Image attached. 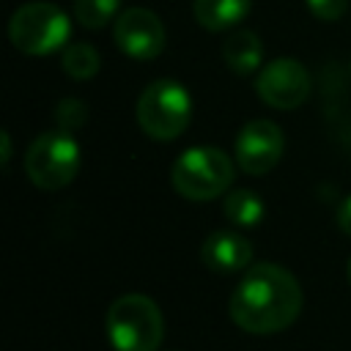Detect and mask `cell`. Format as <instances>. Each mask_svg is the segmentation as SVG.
Instances as JSON below:
<instances>
[{"instance_id":"cell-1","label":"cell","mask_w":351,"mask_h":351,"mask_svg":"<svg viewBox=\"0 0 351 351\" xmlns=\"http://www.w3.org/2000/svg\"><path fill=\"white\" fill-rule=\"evenodd\" d=\"M302 304V285L288 269L277 263H255L233 288L228 310L239 329L271 335L288 329L299 318Z\"/></svg>"},{"instance_id":"cell-2","label":"cell","mask_w":351,"mask_h":351,"mask_svg":"<svg viewBox=\"0 0 351 351\" xmlns=\"http://www.w3.org/2000/svg\"><path fill=\"white\" fill-rule=\"evenodd\" d=\"M104 329L115 351H156L165 337V318L145 293H123L110 304Z\"/></svg>"},{"instance_id":"cell-3","label":"cell","mask_w":351,"mask_h":351,"mask_svg":"<svg viewBox=\"0 0 351 351\" xmlns=\"http://www.w3.org/2000/svg\"><path fill=\"white\" fill-rule=\"evenodd\" d=\"M233 162L225 151L211 145L186 148L170 167L173 189L186 200H214L233 184Z\"/></svg>"},{"instance_id":"cell-4","label":"cell","mask_w":351,"mask_h":351,"mask_svg":"<svg viewBox=\"0 0 351 351\" xmlns=\"http://www.w3.org/2000/svg\"><path fill=\"white\" fill-rule=\"evenodd\" d=\"M192 121V96L176 80L151 82L137 99V123L154 140H176Z\"/></svg>"},{"instance_id":"cell-5","label":"cell","mask_w":351,"mask_h":351,"mask_svg":"<svg viewBox=\"0 0 351 351\" xmlns=\"http://www.w3.org/2000/svg\"><path fill=\"white\" fill-rule=\"evenodd\" d=\"M11 44L25 55H49L66 47L71 25L63 8L47 0H33L19 5L8 22Z\"/></svg>"},{"instance_id":"cell-6","label":"cell","mask_w":351,"mask_h":351,"mask_svg":"<svg viewBox=\"0 0 351 351\" xmlns=\"http://www.w3.org/2000/svg\"><path fill=\"white\" fill-rule=\"evenodd\" d=\"M80 170V143L66 129H49L38 134L25 154L27 178L47 192L63 189Z\"/></svg>"},{"instance_id":"cell-7","label":"cell","mask_w":351,"mask_h":351,"mask_svg":"<svg viewBox=\"0 0 351 351\" xmlns=\"http://www.w3.org/2000/svg\"><path fill=\"white\" fill-rule=\"evenodd\" d=\"M255 93L274 110H296L310 96V74L299 60L277 58L258 71Z\"/></svg>"},{"instance_id":"cell-8","label":"cell","mask_w":351,"mask_h":351,"mask_svg":"<svg viewBox=\"0 0 351 351\" xmlns=\"http://www.w3.org/2000/svg\"><path fill=\"white\" fill-rule=\"evenodd\" d=\"M285 151V137L282 129L269 121V118H258L241 126V132L236 134V165L247 173V176H263L269 173L280 156Z\"/></svg>"},{"instance_id":"cell-9","label":"cell","mask_w":351,"mask_h":351,"mask_svg":"<svg viewBox=\"0 0 351 351\" xmlns=\"http://www.w3.org/2000/svg\"><path fill=\"white\" fill-rule=\"evenodd\" d=\"M115 44L126 58L154 60L165 49V25L148 8H126L112 27Z\"/></svg>"},{"instance_id":"cell-10","label":"cell","mask_w":351,"mask_h":351,"mask_svg":"<svg viewBox=\"0 0 351 351\" xmlns=\"http://www.w3.org/2000/svg\"><path fill=\"white\" fill-rule=\"evenodd\" d=\"M203 263L217 274H236L250 269L252 261V244L233 230H214L206 236L200 247Z\"/></svg>"},{"instance_id":"cell-11","label":"cell","mask_w":351,"mask_h":351,"mask_svg":"<svg viewBox=\"0 0 351 351\" xmlns=\"http://www.w3.org/2000/svg\"><path fill=\"white\" fill-rule=\"evenodd\" d=\"M222 60L239 77H247V74L258 71V66L263 60V44H261L258 33H252L247 27L233 30L222 44Z\"/></svg>"},{"instance_id":"cell-12","label":"cell","mask_w":351,"mask_h":351,"mask_svg":"<svg viewBox=\"0 0 351 351\" xmlns=\"http://www.w3.org/2000/svg\"><path fill=\"white\" fill-rule=\"evenodd\" d=\"M250 5L252 0H195L192 14L200 27L219 33V30L236 27L250 14Z\"/></svg>"},{"instance_id":"cell-13","label":"cell","mask_w":351,"mask_h":351,"mask_svg":"<svg viewBox=\"0 0 351 351\" xmlns=\"http://www.w3.org/2000/svg\"><path fill=\"white\" fill-rule=\"evenodd\" d=\"M222 211L239 228H255L266 217V206H263L261 195L252 192V189H233V192H228V197L222 203Z\"/></svg>"},{"instance_id":"cell-14","label":"cell","mask_w":351,"mask_h":351,"mask_svg":"<svg viewBox=\"0 0 351 351\" xmlns=\"http://www.w3.org/2000/svg\"><path fill=\"white\" fill-rule=\"evenodd\" d=\"M60 66H63V71H66L71 80H90V77L99 71L101 58H99V52H96L90 44L77 41V44H69V47L63 49Z\"/></svg>"},{"instance_id":"cell-15","label":"cell","mask_w":351,"mask_h":351,"mask_svg":"<svg viewBox=\"0 0 351 351\" xmlns=\"http://www.w3.org/2000/svg\"><path fill=\"white\" fill-rule=\"evenodd\" d=\"M121 0H74V16L88 30H101L118 14Z\"/></svg>"},{"instance_id":"cell-16","label":"cell","mask_w":351,"mask_h":351,"mask_svg":"<svg viewBox=\"0 0 351 351\" xmlns=\"http://www.w3.org/2000/svg\"><path fill=\"white\" fill-rule=\"evenodd\" d=\"M88 121V104L80 101V99H60L58 101V110H55V123L58 129H66V132H77L82 129Z\"/></svg>"},{"instance_id":"cell-17","label":"cell","mask_w":351,"mask_h":351,"mask_svg":"<svg viewBox=\"0 0 351 351\" xmlns=\"http://www.w3.org/2000/svg\"><path fill=\"white\" fill-rule=\"evenodd\" d=\"M304 3L313 11V16H318L321 22H337L348 8V0H304Z\"/></svg>"},{"instance_id":"cell-18","label":"cell","mask_w":351,"mask_h":351,"mask_svg":"<svg viewBox=\"0 0 351 351\" xmlns=\"http://www.w3.org/2000/svg\"><path fill=\"white\" fill-rule=\"evenodd\" d=\"M337 225H340L343 233L351 236V195H348V197L340 203V208H337Z\"/></svg>"},{"instance_id":"cell-19","label":"cell","mask_w":351,"mask_h":351,"mask_svg":"<svg viewBox=\"0 0 351 351\" xmlns=\"http://www.w3.org/2000/svg\"><path fill=\"white\" fill-rule=\"evenodd\" d=\"M0 140H3V165H8V159H11V134L3 132Z\"/></svg>"},{"instance_id":"cell-20","label":"cell","mask_w":351,"mask_h":351,"mask_svg":"<svg viewBox=\"0 0 351 351\" xmlns=\"http://www.w3.org/2000/svg\"><path fill=\"white\" fill-rule=\"evenodd\" d=\"M348 282H351V258H348Z\"/></svg>"}]
</instances>
